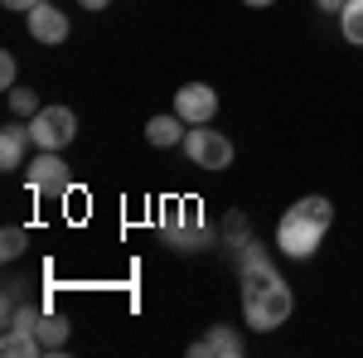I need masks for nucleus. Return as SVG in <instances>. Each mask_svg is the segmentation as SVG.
Returning a JSON list of instances; mask_svg holds the SVG:
<instances>
[{
  "label": "nucleus",
  "instance_id": "nucleus-20",
  "mask_svg": "<svg viewBox=\"0 0 363 358\" xmlns=\"http://www.w3.org/2000/svg\"><path fill=\"white\" fill-rule=\"evenodd\" d=\"M0 5H5V10H15V15H29V10H34V5H44V0H0Z\"/></svg>",
  "mask_w": 363,
  "mask_h": 358
},
{
  "label": "nucleus",
  "instance_id": "nucleus-3",
  "mask_svg": "<svg viewBox=\"0 0 363 358\" xmlns=\"http://www.w3.org/2000/svg\"><path fill=\"white\" fill-rule=\"evenodd\" d=\"M160 237L174 252H203L213 242V228L203 223V208H199L194 198H174V203H165V213H160Z\"/></svg>",
  "mask_w": 363,
  "mask_h": 358
},
{
  "label": "nucleus",
  "instance_id": "nucleus-17",
  "mask_svg": "<svg viewBox=\"0 0 363 358\" xmlns=\"http://www.w3.org/2000/svg\"><path fill=\"white\" fill-rule=\"evenodd\" d=\"M25 247H29V233L20 228V223H10V228L0 233V257H5V262H20Z\"/></svg>",
  "mask_w": 363,
  "mask_h": 358
},
{
  "label": "nucleus",
  "instance_id": "nucleus-21",
  "mask_svg": "<svg viewBox=\"0 0 363 358\" xmlns=\"http://www.w3.org/2000/svg\"><path fill=\"white\" fill-rule=\"evenodd\" d=\"M315 5H320L325 15H339V10H344V0H315Z\"/></svg>",
  "mask_w": 363,
  "mask_h": 358
},
{
  "label": "nucleus",
  "instance_id": "nucleus-5",
  "mask_svg": "<svg viewBox=\"0 0 363 358\" xmlns=\"http://www.w3.org/2000/svg\"><path fill=\"white\" fill-rule=\"evenodd\" d=\"M184 155H189L199 169H228L238 150H233V140H228L223 131H213V126H194V131L184 136Z\"/></svg>",
  "mask_w": 363,
  "mask_h": 358
},
{
  "label": "nucleus",
  "instance_id": "nucleus-13",
  "mask_svg": "<svg viewBox=\"0 0 363 358\" xmlns=\"http://www.w3.org/2000/svg\"><path fill=\"white\" fill-rule=\"evenodd\" d=\"M0 354L5 358H34V354H44V344H39L34 330H5L0 334Z\"/></svg>",
  "mask_w": 363,
  "mask_h": 358
},
{
  "label": "nucleus",
  "instance_id": "nucleus-1",
  "mask_svg": "<svg viewBox=\"0 0 363 358\" xmlns=\"http://www.w3.org/2000/svg\"><path fill=\"white\" fill-rule=\"evenodd\" d=\"M233 262H238V281H242V320L257 334L281 330L291 320V310H296V296H291L286 276L277 272L272 252L262 247V242H247Z\"/></svg>",
  "mask_w": 363,
  "mask_h": 358
},
{
  "label": "nucleus",
  "instance_id": "nucleus-18",
  "mask_svg": "<svg viewBox=\"0 0 363 358\" xmlns=\"http://www.w3.org/2000/svg\"><path fill=\"white\" fill-rule=\"evenodd\" d=\"M44 320V305H34V301H20L10 315H5V330H34Z\"/></svg>",
  "mask_w": 363,
  "mask_h": 358
},
{
  "label": "nucleus",
  "instance_id": "nucleus-14",
  "mask_svg": "<svg viewBox=\"0 0 363 358\" xmlns=\"http://www.w3.org/2000/svg\"><path fill=\"white\" fill-rule=\"evenodd\" d=\"M339 34H344V44L363 49V0H344V10H339Z\"/></svg>",
  "mask_w": 363,
  "mask_h": 358
},
{
  "label": "nucleus",
  "instance_id": "nucleus-10",
  "mask_svg": "<svg viewBox=\"0 0 363 358\" xmlns=\"http://www.w3.org/2000/svg\"><path fill=\"white\" fill-rule=\"evenodd\" d=\"M184 126H189V121H184L179 111H160V116H150V121H145V140H150L155 150H169V145H184V136H189Z\"/></svg>",
  "mask_w": 363,
  "mask_h": 358
},
{
  "label": "nucleus",
  "instance_id": "nucleus-12",
  "mask_svg": "<svg viewBox=\"0 0 363 358\" xmlns=\"http://www.w3.org/2000/svg\"><path fill=\"white\" fill-rule=\"evenodd\" d=\"M68 315H54V310H44V320L34 325V334H39V344H44V354H58L63 344H68Z\"/></svg>",
  "mask_w": 363,
  "mask_h": 358
},
{
  "label": "nucleus",
  "instance_id": "nucleus-23",
  "mask_svg": "<svg viewBox=\"0 0 363 358\" xmlns=\"http://www.w3.org/2000/svg\"><path fill=\"white\" fill-rule=\"evenodd\" d=\"M242 5H252V10H267V5H277V0H242Z\"/></svg>",
  "mask_w": 363,
  "mask_h": 358
},
{
  "label": "nucleus",
  "instance_id": "nucleus-16",
  "mask_svg": "<svg viewBox=\"0 0 363 358\" xmlns=\"http://www.w3.org/2000/svg\"><path fill=\"white\" fill-rule=\"evenodd\" d=\"M10 111H15V116H39L44 102H39V92H34V87L15 83V87H10Z\"/></svg>",
  "mask_w": 363,
  "mask_h": 358
},
{
  "label": "nucleus",
  "instance_id": "nucleus-8",
  "mask_svg": "<svg viewBox=\"0 0 363 358\" xmlns=\"http://www.w3.org/2000/svg\"><path fill=\"white\" fill-rule=\"evenodd\" d=\"M242 349L247 344H242V334L233 330V325H208L189 344V358H242Z\"/></svg>",
  "mask_w": 363,
  "mask_h": 358
},
{
  "label": "nucleus",
  "instance_id": "nucleus-2",
  "mask_svg": "<svg viewBox=\"0 0 363 358\" xmlns=\"http://www.w3.org/2000/svg\"><path fill=\"white\" fill-rule=\"evenodd\" d=\"M330 228H335V203L325 194H306L277 218V252L291 262H310Z\"/></svg>",
  "mask_w": 363,
  "mask_h": 358
},
{
  "label": "nucleus",
  "instance_id": "nucleus-4",
  "mask_svg": "<svg viewBox=\"0 0 363 358\" xmlns=\"http://www.w3.org/2000/svg\"><path fill=\"white\" fill-rule=\"evenodd\" d=\"M29 136L39 150H68L78 136V116L68 107H44L39 116H29Z\"/></svg>",
  "mask_w": 363,
  "mask_h": 358
},
{
  "label": "nucleus",
  "instance_id": "nucleus-15",
  "mask_svg": "<svg viewBox=\"0 0 363 358\" xmlns=\"http://www.w3.org/2000/svg\"><path fill=\"white\" fill-rule=\"evenodd\" d=\"M252 242V233H247V218H242V213H228L223 218V247L233 252V257H238V252L247 247Z\"/></svg>",
  "mask_w": 363,
  "mask_h": 358
},
{
  "label": "nucleus",
  "instance_id": "nucleus-19",
  "mask_svg": "<svg viewBox=\"0 0 363 358\" xmlns=\"http://www.w3.org/2000/svg\"><path fill=\"white\" fill-rule=\"evenodd\" d=\"M15 78H20V63H15V54H0V87L10 92V87H15Z\"/></svg>",
  "mask_w": 363,
  "mask_h": 358
},
{
  "label": "nucleus",
  "instance_id": "nucleus-9",
  "mask_svg": "<svg viewBox=\"0 0 363 358\" xmlns=\"http://www.w3.org/2000/svg\"><path fill=\"white\" fill-rule=\"evenodd\" d=\"M25 25H29V39H34V44H63V39L73 34L68 15H63L58 5H49V0L29 10V15H25Z\"/></svg>",
  "mask_w": 363,
  "mask_h": 358
},
{
  "label": "nucleus",
  "instance_id": "nucleus-22",
  "mask_svg": "<svg viewBox=\"0 0 363 358\" xmlns=\"http://www.w3.org/2000/svg\"><path fill=\"white\" fill-rule=\"evenodd\" d=\"M78 5H83V10H107L112 0H78Z\"/></svg>",
  "mask_w": 363,
  "mask_h": 358
},
{
  "label": "nucleus",
  "instance_id": "nucleus-6",
  "mask_svg": "<svg viewBox=\"0 0 363 358\" xmlns=\"http://www.w3.org/2000/svg\"><path fill=\"white\" fill-rule=\"evenodd\" d=\"M25 184L34 198H49V194H68V165L58 150H39L25 165Z\"/></svg>",
  "mask_w": 363,
  "mask_h": 358
},
{
  "label": "nucleus",
  "instance_id": "nucleus-7",
  "mask_svg": "<svg viewBox=\"0 0 363 358\" xmlns=\"http://www.w3.org/2000/svg\"><path fill=\"white\" fill-rule=\"evenodd\" d=\"M174 111H179L189 126H208V121L218 116V92L208 83H184L174 92Z\"/></svg>",
  "mask_w": 363,
  "mask_h": 358
},
{
  "label": "nucleus",
  "instance_id": "nucleus-11",
  "mask_svg": "<svg viewBox=\"0 0 363 358\" xmlns=\"http://www.w3.org/2000/svg\"><path fill=\"white\" fill-rule=\"evenodd\" d=\"M29 145H34L29 126L10 121V126L0 131V169H25V150H29Z\"/></svg>",
  "mask_w": 363,
  "mask_h": 358
}]
</instances>
